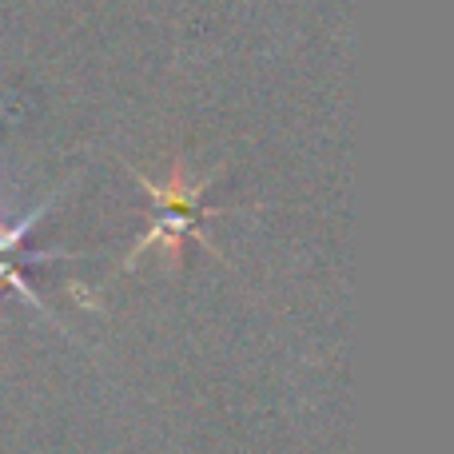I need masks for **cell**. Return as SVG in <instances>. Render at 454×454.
I'll use <instances>...</instances> for the list:
<instances>
[{
    "label": "cell",
    "mask_w": 454,
    "mask_h": 454,
    "mask_svg": "<svg viewBox=\"0 0 454 454\" xmlns=\"http://www.w3.org/2000/svg\"><path fill=\"white\" fill-rule=\"evenodd\" d=\"M52 204H56V196H48L44 204H40V207H32V212H24L20 220H12V215L4 212V204H0V251H16V247H20V243H24V235H28V231H32V227H36L40 220H44V215H48V207H52Z\"/></svg>",
    "instance_id": "6da1fadb"
},
{
    "label": "cell",
    "mask_w": 454,
    "mask_h": 454,
    "mask_svg": "<svg viewBox=\"0 0 454 454\" xmlns=\"http://www.w3.org/2000/svg\"><path fill=\"white\" fill-rule=\"evenodd\" d=\"M4 287L20 291V295H24V299H28V303H32V307H40V311H44V299H40V295H36V291H32V287H28V283H24V279H20V267H16V263H8V259H0V291H4Z\"/></svg>",
    "instance_id": "7a4b0ae2"
}]
</instances>
